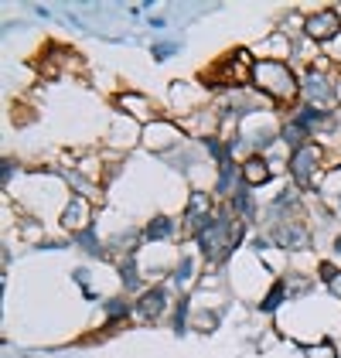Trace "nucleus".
I'll list each match as a JSON object with an SVG mask.
<instances>
[{"label":"nucleus","mask_w":341,"mask_h":358,"mask_svg":"<svg viewBox=\"0 0 341 358\" xmlns=\"http://www.w3.org/2000/svg\"><path fill=\"white\" fill-rule=\"evenodd\" d=\"M249 79H253L270 99H280V103H286V99H293L297 96V79H293V72L286 69L284 62H273V58H266V62H256L253 72H249Z\"/></svg>","instance_id":"f257e3e1"},{"label":"nucleus","mask_w":341,"mask_h":358,"mask_svg":"<svg viewBox=\"0 0 341 358\" xmlns=\"http://www.w3.org/2000/svg\"><path fill=\"white\" fill-rule=\"evenodd\" d=\"M239 236H242V225H232L226 215H219V219H212L198 232V246H201V252L215 263V259H222L228 249L235 246Z\"/></svg>","instance_id":"f03ea898"},{"label":"nucleus","mask_w":341,"mask_h":358,"mask_svg":"<svg viewBox=\"0 0 341 358\" xmlns=\"http://www.w3.org/2000/svg\"><path fill=\"white\" fill-rule=\"evenodd\" d=\"M253 58H249V52H242V48H239V52H232V55L226 58V62H222V65H219V72H215V79H219V83H246V72H242V69H249V72H253Z\"/></svg>","instance_id":"7ed1b4c3"},{"label":"nucleus","mask_w":341,"mask_h":358,"mask_svg":"<svg viewBox=\"0 0 341 358\" xmlns=\"http://www.w3.org/2000/svg\"><path fill=\"white\" fill-rule=\"evenodd\" d=\"M304 31H307V38H314V41H331L335 34H341V21L335 10H317V14L307 17Z\"/></svg>","instance_id":"20e7f679"},{"label":"nucleus","mask_w":341,"mask_h":358,"mask_svg":"<svg viewBox=\"0 0 341 358\" xmlns=\"http://www.w3.org/2000/svg\"><path fill=\"white\" fill-rule=\"evenodd\" d=\"M321 161V147L317 143H304L297 154H293V161H290V174H293V181L297 185H307L314 174V167Z\"/></svg>","instance_id":"39448f33"},{"label":"nucleus","mask_w":341,"mask_h":358,"mask_svg":"<svg viewBox=\"0 0 341 358\" xmlns=\"http://www.w3.org/2000/svg\"><path fill=\"white\" fill-rule=\"evenodd\" d=\"M208 222H212V194L191 192L188 194V225L201 232Z\"/></svg>","instance_id":"423d86ee"},{"label":"nucleus","mask_w":341,"mask_h":358,"mask_svg":"<svg viewBox=\"0 0 341 358\" xmlns=\"http://www.w3.org/2000/svg\"><path fill=\"white\" fill-rule=\"evenodd\" d=\"M61 225L68 229V232H85L89 229V201H85L82 194H75L68 205H65V215H61Z\"/></svg>","instance_id":"0eeeda50"},{"label":"nucleus","mask_w":341,"mask_h":358,"mask_svg":"<svg viewBox=\"0 0 341 358\" xmlns=\"http://www.w3.org/2000/svg\"><path fill=\"white\" fill-rule=\"evenodd\" d=\"M164 307H168V294L157 287V290H147L140 297V303H137V310H140L147 321H154V317H161L164 314Z\"/></svg>","instance_id":"6e6552de"},{"label":"nucleus","mask_w":341,"mask_h":358,"mask_svg":"<svg viewBox=\"0 0 341 358\" xmlns=\"http://www.w3.org/2000/svg\"><path fill=\"white\" fill-rule=\"evenodd\" d=\"M242 181L253 188V185H263V181H270V164L263 161V157H249L246 164H242Z\"/></svg>","instance_id":"1a4fd4ad"},{"label":"nucleus","mask_w":341,"mask_h":358,"mask_svg":"<svg viewBox=\"0 0 341 358\" xmlns=\"http://www.w3.org/2000/svg\"><path fill=\"white\" fill-rule=\"evenodd\" d=\"M304 89H307V96H311V103H317V106H324L331 96H335V89L324 83L321 76H307V83H304Z\"/></svg>","instance_id":"9d476101"},{"label":"nucleus","mask_w":341,"mask_h":358,"mask_svg":"<svg viewBox=\"0 0 341 358\" xmlns=\"http://www.w3.org/2000/svg\"><path fill=\"white\" fill-rule=\"evenodd\" d=\"M273 239H277L280 246H304V229H297V225H284Z\"/></svg>","instance_id":"9b49d317"},{"label":"nucleus","mask_w":341,"mask_h":358,"mask_svg":"<svg viewBox=\"0 0 341 358\" xmlns=\"http://www.w3.org/2000/svg\"><path fill=\"white\" fill-rule=\"evenodd\" d=\"M168 232H170V219H164V215H157V219L147 225V239H150V243H154V239H164Z\"/></svg>","instance_id":"f8f14e48"},{"label":"nucleus","mask_w":341,"mask_h":358,"mask_svg":"<svg viewBox=\"0 0 341 358\" xmlns=\"http://www.w3.org/2000/svg\"><path fill=\"white\" fill-rule=\"evenodd\" d=\"M284 140L290 143V147H297V150H300V147H304V127H300V123H286Z\"/></svg>","instance_id":"ddd939ff"},{"label":"nucleus","mask_w":341,"mask_h":358,"mask_svg":"<svg viewBox=\"0 0 341 358\" xmlns=\"http://www.w3.org/2000/svg\"><path fill=\"white\" fill-rule=\"evenodd\" d=\"M232 178H235V167L228 161V164H222V174H219V192H232Z\"/></svg>","instance_id":"4468645a"},{"label":"nucleus","mask_w":341,"mask_h":358,"mask_svg":"<svg viewBox=\"0 0 341 358\" xmlns=\"http://www.w3.org/2000/svg\"><path fill=\"white\" fill-rule=\"evenodd\" d=\"M284 283H273V290H270V297H266V301H263V310H273V307H277V303L284 301Z\"/></svg>","instance_id":"2eb2a0df"},{"label":"nucleus","mask_w":341,"mask_h":358,"mask_svg":"<svg viewBox=\"0 0 341 358\" xmlns=\"http://www.w3.org/2000/svg\"><path fill=\"white\" fill-rule=\"evenodd\" d=\"M123 283H126L130 290H137V283H140V280H137V266H133V259H126V263H123Z\"/></svg>","instance_id":"dca6fc26"},{"label":"nucleus","mask_w":341,"mask_h":358,"mask_svg":"<svg viewBox=\"0 0 341 358\" xmlns=\"http://www.w3.org/2000/svg\"><path fill=\"white\" fill-rule=\"evenodd\" d=\"M235 212H242V219H249V215H253V201H249V194L246 192L235 194Z\"/></svg>","instance_id":"f3484780"},{"label":"nucleus","mask_w":341,"mask_h":358,"mask_svg":"<svg viewBox=\"0 0 341 358\" xmlns=\"http://www.w3.org/2000/svg\"><path fill=\"white\" fill-rule=\"evenodd\" d=\"M191 276H195V263H191V259H188V256H184V263H181V266H177V283H181V287H184V283H188V280H191Z\"/></svg>","instance_id":"a211bd4d"},{"label":"nucleus","mask_w":341,"mask_h":358,"mask_svg":"<svg viewBox=\"0 0 341 358\" xmlns=\"http://www.w3.org/2000/svg\"><path fill=\"white\" fill-rule=\"evenodd\" d=\"M307 358H338V355H335L331 345H314V348H307Z\"/></svg>","instance_id":"6ab92c4d"},{"label":"nucleus","mask_w":341,"mask_h":358,"mask_svg":"<svg viewBox=\"0 0 341 358\" xmlns=\"http://www.w3.org/2000/svg\"><path fill=\"white\" fill-rule=\"evenodd\" d=\"M79 239H82V246L89 249V252H103V249L96 246V236H92V232H89V229H85V232H79Z\"/></svg>","instance_id":"aec40b11"},{"label":"nucleus","mask_w":341,"mask_h":358,"mask_svg":"<svg viewBox=\"0 0 341 358\" xmlns=\"http://www.w3.org/2000/svg\"><path fill=\"white\" fill-rule=\"evenodd\" d=\"M335 276H338V270H335L331 263H321V280H328V283H331Z\"/></svg>","instance_id":"412c9836"},{"label":"nucleus","mask_w":341,"mask_h":358,"mask_svg":"<svg viewBox=\"0 0 341 358\" xmlns=\"http://www.w3.org/2000/svg\"><path fill=\"white\" fill-rule=\"evenodd\" d=\"M170 52H174V45H157V48H154V58H168Z\"/></svg>","instance_id":"4be33fe9"},{"label":"nucleus","mask_w":341,"mask_h":358,"mask_svg":"<svg viewBox=\"0 0 341 358\" xmlns=\"http://www.w3.org/2000/svg\"><path fill=\"white\" fill-rule=\"evenodd\" d=\"M328 287H331V294H335V297H341V273L335 276V280H331V283H328Z\"/></svg>","instance_id":"5701e85b"},{"label":"nucleus","mask_w":341,"mask_h":358,"mask_svg":"<svg viewBox=\"0 0 341 358\" xmlns=\"http://www.w3.org/2000/svg\"><path fill=\"white\" fill-rule=\"evenodd\" d=\"M126 310V303H110V317H119Z\"/></svg>","instance_id":"b1692460"},{"label":"nucleus","mask_w":341,"mask_h":358,"mask_svg":"<svg viewBox=\"0 0 341 358\" xmlns=\"http://www.w3.org/2000/svg\"><path fill=\"white\" fill-rule=\"evenodd\" d=\"M335 249H338V252H341V236H338V243H335Z\"/></svg>","instance_id":"393cba45"},{"label":"nucleus","mask_w":341,"mask_h":358,"mask_svg":"<svg viewBox=\"0 0 341 358\" xmlns=\"http://www.w3.org/2000/svg\"><path fill=\"white\" fill-rule=\"evenodd\" d=\"M335 96H338V99H341V85H338V89H335Z\"/></svg>","instance_id":"a878e982"}]
</instances>
